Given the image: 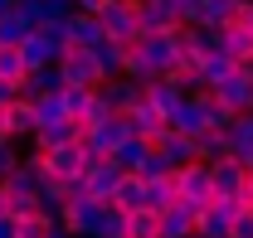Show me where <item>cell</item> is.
Instances as JSON below:
<instances>
[{
    "mask_svg": "<svg viewBox=\"0 0 253 238\" xmlns=\"http://www.w3.org/2000/svg\"><path fill=\"white\" fill-rule=\"evenodd\" d=\"M54 68H59L63 88H102V68H97L93 49H68Z\"/></svg>",
    "mask_w": 253,
    "mask_h": 238,
    "instance_id": "5",
    "label": "cell"
},
{
    "mask_svg": "<svg viewBox=\"0 0 253 238\" xmlns=\"http://www.w3.org/2000/svg\"><path fill=\"white\" fill-rule=\"evenodd\" d=\"M49 92H63V78H59V68H30L25 73V83H20V97H49Z\"/></svg>",
    "mask_w": 253,
    "mask_h": 238,
    "instance_id": "26",
    "label": "cell"
},
{
    "mask_svg": "<svg viewBox=\"0 0 253 238\" xmlns=\"http://www.w3.org/2000/svg\"><path fill=\"white\" fill-rule=\"evenodd\" d=\"M63 30H68V49H97L107 34L97 25V15H83V10H73L68 20H63Z\"/></svg>",
    "mask_w": 253,
    "mask_h": 238,
    "instance_id": "18",
    "label": "cell"
},
{
    "mask_svg": "<svg viewBox=\"0 0 253 238\" xmlns=\"http://www.w3.org/2000/svg\"><path fill=\"white\" fill-rule=\"evenodd\" d=\"M97 92L107 97V107H112V112H131V107L146 97V83H136V78H107Z\"/></svg>",
    "mask_w": 253,
    "mask_h": 238,
    "instance_id": "19",
    "label": "cell"
},
{
    "mask_svg": "<svg viewBox=\"0 0 253 238\" xmlns=\"http://www.w3.org/2000/svg\"><path fill=\"white\" fill-rule=\"evenodd\" d=\"M39 165H44V175H54V180H78L83 170H88V151L78 146H54V151H39Z\"/></svg>",
    "mask_w": 253,
    "mask_h": 238,
    "instance_id": "8",
    "label": "cell"
},
{
    "mask_svg": "<svg viewBox=\"0 0 253 238\" xmlns=\"http://www.w3.org/2000/svg\"><path fill=\"white\" fill-rule=\"evenodd\" d=\"M210 92L219 97V102L229 107V112H234V117H244V112H253V78H244L239 68H234V73H229L224 83H214Z\"/></svg>",
    "mask_w": 253,
    "mask_h": 238,
    "instance_id": "12",
    "label": "cell"
},
{
    "mask_svg": "<svg viewBox=\"0 0 253 238\" xmlns=\"http://www.w3.org/2000/svg\"><path fill=\"white\" fill-rule=\"evenodd\" d=\"M93 238H126V214L117 204H107V214H102V224L93 229Z\"/></svg>",
    "mask_w": 253,
    "mask_h": 238,
    "instance_id": "36",
    "label": "cell"
},
{
    "mask_svg": "<svg viewBox=\"0 0 253 238\" xmlns=\"http://www.w3.org/2000/svg\"><path fill=\"white\" fill-rule=\"evenodd\" d=\"M0 141H10V136H5V112H0Z\"/></svg>",
    "mask_w": 253,
    "mask_h": 238,
    "instance_id": "47",
    "label": "cell"
},
{
    "mask_svg": "<svg viewBox=\"0 0 253 238\" xmlns=\"http://www.w3.org/2000/svg\"><path fill=\"white\" fill-rule=\"evenodd\" d=\"M200 97H205V92L185 97V102L170 112L166 126H170V131H180V136H205V131H210V121H205V102H200Z\"/></svg>",
    "mask_w": 253,
    "mask_h": 238,
    "instance_id": "15",
    "label": "cell"
},
{
    "mask_svg": "<svg viewBox=\"0 0 253 238\" xmlns=\"http://www.w3.org/2000/svg\"><path fill=\"white\" fill-rule=\"evenodd\" d=\"M49 238H68V234H63V229H54V234H49Z\"/></svg>",
    "mask_w": 253,
    "mask_h": 238,
    "instance_id": "49",
    "label": "cell"
},
{
    "mask_svg": "<svg viewBox=\"0 0 253 238\" xmlns=\"http://www.w3.org/2000/svg\"><path fill=\"white\" fill-rule=\"evenodd\" d=\"M219 49H224L234 63L253 59V30H249V25H239V20H234V25H224V30H219Z\"/></svg>",
    "mask_w": 253,
    "mask_h": 238,
    "instance_id": "23",
    "label": "cell"
},
{
    "mask_svg": "<svg viewBox=\"0 0 253 238\" xmlns=\"http://www.w3.org/2000/svg\"><path fill=\"white\" fill-rule=\"evenodd\" d=\"M239 25H249V30H253V0L244 5V15H239Z\"/></svg>",
    "mask_w": 253,
    "mask_h": 238,
    "instance_id": "45",
    "label": "cell"
},
{
    "mask_svg": "<svg viewBox=\"0 0 253 238\" xmlns=\"http://www.w3.org/2000/svg\"><path fill=\"white\" fill-rule=\"evenodd\" d=\"M78 136H83V126H78L73 117H63V121H44V126H34L30 141H34V151H54V146H73Z\"/></svg>",
    "mask_w": 253,
    "mask_h": 238,
    "instance_id": "17",
    "label": "cell"
},
{
    "mask_svg": "<svg viewBox=\"0 0 253 238\" xmlns=\"http://www.w3.org/2000/svg\"><path fill=\"white\" fill-rule=\"evenodd\" d=\"M34 126H39L34 102L30 97H15V102L5 107V136H10V141H25V136H34Z\"/></svg>",
    "mask_w": 253,
    "mask_h": 238,
    "instance_id": "21",
    "label": "cell"
},
{
    "mask_svg": "<svg viewBox=\"0 0 253 238\" xmlns=\"http://www.w3.org/2000/svg\"><path fill=\"white\" fill-rule=\"evenodd\" d=\"M244 5L249 0H200V15H195L190 30H224V25H234L244 15Z\"/></svg>",
    "mask_w": 253,
    "mask_h": 238,
    "instance_id": "14",
    "label": "cell"
},
{
    "mask_svg": "<svg viewBox=\"0 0 253 238\" xmlns=\"http://www.w3.org/2000/svg\"><path fill=\"white\" fill-rule=\"evenodd\" d=\"M224 136H229V156H234V160H244V165H253V112L234 117Z\"/></svg>",
    "mask_w": 253,
    "mask_h": 238,
    "instance_id": "22",
    "label": "cell"
},
{
    "mask_svg": "<svg viewBox=\"0 0 253 238\" xmlns=\"http://www.w3.org/2000/svg\"><path fill=\"white\" fill-rule=\"evenodd\" d=\"M25 73H30V68H25V54H20L15 44H0V83H15V88H20Z\"/></svg>",
    "mask_w": 253,
    "mask_h": 238,
    "instance_id": "29",
    "label": "cell"
},
{
    "mask_svg": "<svg viewBox=\"0 0 253 238\" xmlns=\"http://www.w3.org/2000/svg\"><path fill=\"white\" fill-rule=\"evenodd\" d=\"M34 25L30 20H25V15H20V10H10V15H0V44H15V49H20V44H25V34H30Z\"/></svg>",
    "mask_w": 253,
    "mask_h": 238,
    "instance_id": "31",
    "label": "cell"
},
{
    "mask_svg": "<svg viewBox=\"0 0 253 238\" xmlns=\"http://www.w3.org/2000/svg\"><path fill=\"white\" fill-rule=\"evenodd\" d=\"M34 117H39V126H44V121H63V117H68V112H63V97H59V92L34 97Z\"/></svg>",
    "mask_w": 253,
    "mask_h": 238,
    "instance_id": "37",
    "label": "cell"
},
{
    "mask_svg": "<svg viewBox=\"0 0 253 238\" xmlns=\"http://www.w3.org/2000/svg\"><path fill=\"white\" fill-rule=\"evenodd\" d=\"M175 199H180V185H175V170H166V175L146 180V209H151V214H161V209H170Z\"/></svg>",
    "mask_w": 253,
    "mask_h": 238,
    "instance_id": "24",
    "label": "cell"
},
{
    "mask_svg": "<svg viewBox=\"0 0 253 238\" xmlns=\"http://www.w3.org/2000/svg\"><path fill=\"white\" fill-rule=\"evenodd\" d=\"M210 180H214V199H249V165L224 156L210 165Z\"/></svg>",
    "mask_w": 253,
    "mask_h": 238,
    "instance_id": "7",
    "label": "cell"
},
{
    "mask_svg": "<svg viewBox=\"0 0 253 238\" xmlns=\"http://www.w3.org/2000/svg\"><path fill=\"white\" fill-rule=\"evenodd\" d=\"M195 146H200V160L205 165H214V160L229 156V136L224 131H205V136H195Z\"/></svg>",
    "mask_w": 253,
    "mask_h": 238,
    "instance_id": "32",
    "label": "cell"
},
{
    "mask_svg": "<svg viewBox=\"0 0 253 238\" xmlns=\"http://www.w3.org/2000/svg\"><path fill=\"white\" fill-rule=\"evenodd\" d=\"M146 102H151L161 117L170 121V112H175V107L185 102V88L175 83V73H170V78H151V83H146Z\"/></svg>",
    "mask_w": 253,
    "mask_h": 238,
    "instance_id": "20",
    "label": "cell"
},
{
    "mask_svg": "<svg viewBox=\"0 0 253 238\" xmlns=\"http://www.w3.org/2000/svg\"><path fill=\"white\" fill-rule=\"evenodd\" d=\"M0 219H10V190L0 185Z\"/></svg>",
    "mask_w": 253,
    "mask_h": 238,
    "instance_id": "43",
    "label": "cell"
},
{
    "mask_svg": "<svg viewBox=\"0 0 253 238\" xmlns=\"http://www.w3.org/2000/svg\"><path fill=\"white\" fill-rule=\"evenodd\" d=\"M68 5H73V10H83V15H97V5H102V0H68Z\"/></svg>",
    "mask_w": 253,
    "mask_h": 238,
    "instance_id": "42",
    "label": "cell"
},
{
    "mask_svg": "<svg viewBox=\"0 0 253 238\" xmlns=\"http://www.w3.org/2000/svg\"><path fill=\"white\" fill-rule=\"evenodd\" d=\"M97 25L107 39H117V44H131L136 34H141V15H136V0H102L97 5Z\"/></svg>",
    "mask_w": 253,
    "mask_h": 238,
    "instance_id": "2",
    "label": "cell"
},
{
    "mask_svg": "<svg viewBox=\"0 0 253 238\" xmlns=\"http://www.w3.org/2000/svg\"><path fill=\"white\" fill-rule=\"evenodd\" d=\"M93 59H97V68H102V83H107V78H122V68H126V44L102 39V44L93 49Z\"/></svg>",
    "mask_w": 253,
    "mask_h": 238,
    "instance_id": "28",
    "label": "cell"
},
{
    "mask_svg": "<svg viewBox=\"0 0 253 238\" xmlns=\"http://www.w3.org/2000/svg\"><path fill=\"white\" fill-rule=\"evenodd\" d=\"M249 199H253V165H249Z\"/></svg>",
    "mask_w": 253,
    "mask_h": 238,
    "instance_id": "48",
    "label": "cell"
},
{
    "mask_svg": "<svg viewBox=\"0 0 253 238\" xmlns=\"http://www.w3.org/2000/svg\"><path fill=\"white\" fill-rule=\"evenodd\" d=\"M112 204L122 209V214H141V209H146V180L141 175H122V185L112 190Z\"/></svg>",
    "mask_w": 253,
    "mask_h": 238,
    "instance_id": "25",
    "label": "cell"
},
{
    "mask_svg": "<svg viewBox=\"0 0 253 238\" xmlns=\"http://www.w3.org/2000/svg\"><path fill=\"white\" fill-rule=\"evenodd\" d=\"M112 160L122 165L126 175H141V180H156V175H166V170H170V165L156 156V146H151V141H136V136H131V141H126Z\"/></svg>",
    "mask_w": 253,
    "mask_h": 238,
    "instance_id": "6",
    "label": "cell"
},
{
    "mask_svg": "<svg viewBox=\"0 0 253 238\" xmlns=\"http://www.w3.org/2000/svg\"><path fill=\"white\" fill-rule=\"evenodd\" d=\"M10 10H15V0H0V15H10Z\"/></svg>",
    "mask_w": 253,
    "mask_h": 238,
    "instance_id": "46",
    "label": "cell"
},
{
    "mask_svg": "<svg viewBox=\"0 0 253 238\" xmlns=\"http://www.w3.org/2000/svg\"><path fill=\"white\" fill-rule=\"evenodd\" d=\"M20 160H25V156H20V151H15V141H0V185H5V180H10V170H15V165H20Z\"/></svg>",
    "mask_w": 253,
    "mask_h": 238,
    "instance_id": "39",
    "label": "cell"
},
{
    "mask_svg": "<svg viewBox=\"0 0 253 238\" xmlns=\"http://www.w3.org/2000/svg\"><path fill=\"white\" fill-rule=\"evenodd\" d=\"M59 97H63V112L83 126V112H88V102H93V88H63Z\"/></svg>",
    "mask_w": 253,
    "mask_h": 238,
    "instance_id": "34",
    "label": "cell"
},
{
    "mask_svg": "<svg viewBox=\"0 0 253 238\" xmlns=\"http://www.w3.org/2000/svg\"><path fill=\"white\" fill-rule=\"evenodd\" d=\"M156 156L170 165V170H185V165H195L200 160V146H195V136H180V131H161V141H156Z\"/></svg>",
    "mask_w": 253,
    "mask_h": 238,
    "instance_id": "11",
    "label": "cell"
},
{
    "mask_svg": "<svg viewBox=\"0 0 253 238\" xmlns=\"http://www.w3.org/2000/svg\"><path fill=\"white\" fill-rule=\"evenodd\" d=\"M20 54H25V68H54V63L68 54V30H63V20L34 25V30L25 34V44H20Z\"/></svg>",
    "mask_w": 253,
    "mask_h": 238,
    "instance_id": "1",
    "label": "cell"
},
{
    "mask_svg": "<svg viewBox=\"0 0 253 238\" xmlns=\"http://www.w3.org/2000/svg\"><path fill=\"white\" fill-rule=\"evenodd\" d=\"M112 117V107H107V97L93 88V102H88V112H83V126H97V121H107Z\"/></svg>",
    "mask_w": 253,
    "mask_h": 238,
    "instance_id": "38",
    "label": "cell"
},
{
    "mask_svg": "<svg viewBox=\"0 0 253 238\" xmlns=\"http://www.w3.org/2000/svg\"><path fill=\"white\" fill-rule=\"evenodd\" d=\"M15 97H20V88H15V83H0V112H5Z\"/></svg>",
    "mask_w": 253,
    "mask_h": 238,
    "instance_id": "41",
    "label": "cell"
},
{
    "mask_svg": "<svg viewBox=\"0 0 253 238\" xmlns=\"http://www.w3.org/2000/svg\"><path fill=\"white\" fill-rule=\"evenodd\" d=\"M122 117H126V126H131V136H136V141H151V146H156L161 131H166V117H161V112L146 102V97H141L131 112H122Z\"/></svg>",
    "mask_w": 253,
    "mask_h": 238,
    "instance_id": "16",
    "label": "cell"
},
{
    "mask_svg": "<svg viewBox=\"0 0 253 238\" xmlns=\"http://www.w3.org/2000/svg\"><path fill=\"white\" fill-rule=\"evenodd\" d=\"M200 209L195 199H175L170 209H161V238H195V219H200Z\"/></svg>",
    "mask_w": 253,
    "mask_h": 238,
    "instance_id": "10",
    "label": "cell"
},
{
    "mask_svg": "<svg viewBox=\"0 0 253 238\" xmlns=\"http://www.w3.org/2000/svg\"><path fill=\"white\" fill-rule=\"evenodd\" d=\"M0 238H15V219H0Z\"/></svg>",
    "mask_w": 253,
    "mask_h": 238,
    "instance_id": "44",
    "label": "cell"
},
{
    "mask_svg": "<svg viewBox=\"0 0 253 238\" xmlns=\"http://www.w3.org/2000/svg\"><path fill=\"white\" fill-rule=\"evenodd\" d=\"M175 185H180V199H195V204H210L214 199V180H210V165L205 160L175 170Z\"/></svg>",
    "mask_w": 253,
    "mask_h": 238,
    "instance_id": "13",
    "label": "cell"
},
{
    "mask_svg": "<svg viewBox=\"0 0 253 238\" xmlns=\"http://www.w3.org/2000/svg\"><path fill=\"white\" fill-rule=\"evenodd\" d=\"M122 165L112 160V156H88V170H83V185H88V195L93 199H112V190L122 185Z\"/></svg>",
    "mask_w": 253,
    "mask_h": 238,
    "instance_id": "9",
    "label": "cell"
},
{
    "mask_svg": "<svg viewBox=\"0 0 253 238\" xmlns=\"http://www.w3.org/2000/svg\"><path fill=\"white\" fill-rule=\"evenodd\" d=\"M59 229L54 219H44V214H30V219H15V238H49Z\"/></svg>",
    "mask_w": 253,
    "mask_h": 238,
    "instance_id": "35",
    "label": "cell"
},
{
    "mask_svg": "<svg viewBox=\"0 0 253 238\" xmlns=\"http://www.w3.org/2000/svg\"><path fill=\"white\" fill-rule=\"evenodd\" d=\"M63 204H68V185H63V180H54V175H44V180H39V214L59 224Z\"/></svg>",
    "mask_w": 253,
    "mask_h": 238,
    "instance_id": "27",
    "label": "cell"
},
{
    "mask_svg": "<svg viewBox=\"0 0 253 238\" xmlns=\"http://www.w3.org/2000/svg\"><path fill=\"white\" fill-rule=\"evenodd\" d=\"M112 199H68L59 214V229L68 238H93V229L102 224V214H107Z\"/></svg>",
    "mask_w": 253,
    "mask_h": 238,
    "instance_id": "3",
    "label": "cell"
},
{
    "mask_svg": "<svg viewBox=\"0 0 253 238\" xmlns=\"http://www.w3.org/2000/svg\"><path fill=\"white\" fill-rule=\"evenodd\" d=\"M229 238H253V209H244V214L229 224Z\"/></svg>",
    "mask_w": 253,
    "mask_h": 238,
    "instance_id": "40",
    "label": "cell"
},
{
    "mask_svg": "<svg viewBox=\"0 0 253 238\" xmlns=\"http://www.w3.org/2000/svg\"><path fill=\"white\" fill-rule=\"evenodd\" d=\"M126 238H161V219L151 214V209L126 214Z\"/></svg>",
    "mask_w": 253,
    "mask_h": 238,
    "instance_id": "33",
    "label": "cell"
},
{
    "mask_svg": "<svg viewBox=\"0 0 253 238\" xmlns=\"http://www.w3.org/2000/svg\"><path fill=\"white\" fill-rule=\"evenodd\" d=\"M249 209V199H210L195 219V238H229V224Z\"/></svg>",
    "mask_w": 253,
    "mask_h": 238,
    "instance_id": "4",
    "label": "cell"
},
{
    "mask_svg": "<svg viewBox=\"0 0 253 238\" xmlns=\"http://www.w3.org/2000/svg\"><path fill=\"white\" fill-rule=\"evenodd\" d=\"M234 68H239V63H234V59L219 49V54H205V63H200V78H205V88H214V83H224Z\"/></svg>",
    "mask_w": 253,
    "mask_h": 238,
    "instance_id": "30",
    "label": "cell"
}]
</instances>
